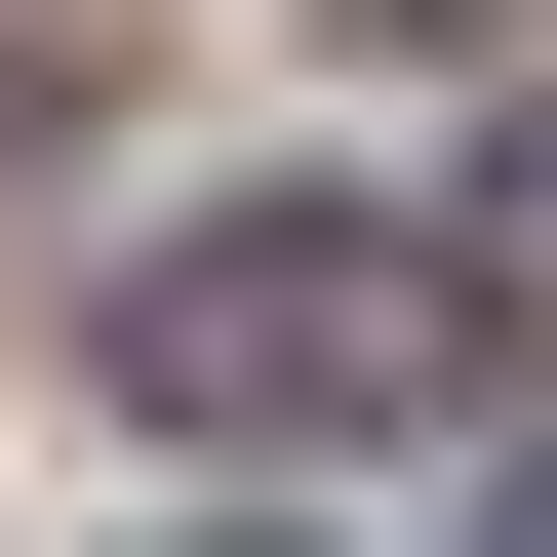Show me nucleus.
I'll return each mask as SVG.
<instances>
[{
  "instance_id": "f03ea898",
  "label": "nucleus",
  "mask_w": 557,
  "mask_h": 557,
  "mask_svg": "<svg viewBox=\"0 0 557 557\" xmlns=\"http://www.w3.org/2000/svg\"><path fill=\"white\" fill-rule=\"evenodd\" d=\"M478 557H557V398H518V438H478Z\"/></svg>"
},
{
  "instance_id": "20e7f679",
  "label": "nucleus",
  "mask_w": 557,
  "mask_h": 557,
  "mask_svg": "<svg viewBox=\"0 0 557 557\" xmlns=\"http://www.w3.org/2000/svg\"><path fill=\"white\" fill-rule=\"evenodd\" d=\"M199 557H278V518H199Z\"/></svg>"
},
{
  "instance_id": "f257e3e1",
  "label": "nucleus",
  "mask_w": 557,
  "mask_h": 557,
  "mask_svg": "<svg viewBox=\"0 0 557 557\" xmlns=\"http://www.w3.org/2000/svg\"><path fill=\"white\" fill-rule=\"evenodd\" d=\"M160 438H438L478 398V239H398V199H239V239H120V319H81Z\"/></svg>"
},
{
  "instance_id": "7ed1b4c3",
  "label": "nucleus",
  "mask_w": 557,
  "mask_h": 557,
  "mask_svg": "<svg viewBox=\"0 0 557 557\" xmlns=\"http://www.w3.org/2000/svg\"><path fill=\"white\" fill-rule=\"evenodd\" d=\"M478 239H557V81H518V199H478Z\"/></svg>"
}]
</instances>
